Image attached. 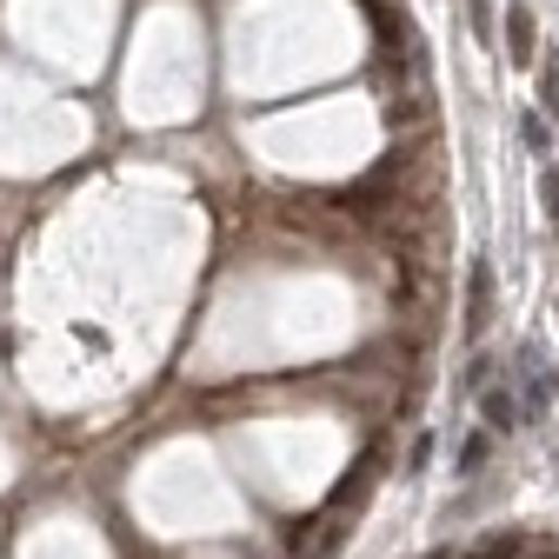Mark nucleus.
I'll return each instance as SVG.
<instances>
[{
  "label": "nucleus",
  "instance_id": "nucleus-8",
  "mask_svg": "<svg viewBox=\"0 0 559 559\" xmlns=\"http://www.w3.org/2000/svg\"><path fill=\"white\" fill-rule=\"evenodd\" d=\"M526 559H559V546H533V552H526Z\"/></svg>",
  "mask_w": 559,
  "mask_h": 559
},
{
  "label": "nucleus",
  "instance_id": "nucleus-3",
  "mask_svg": "<svg viewBox=\"0 0 559 559\" xmlns=\"http://www.w3.org/2000/svg\"><path fill=\"white\" fill-rule=\"evenodd\" d=\"M480 407H486V426H499V433H513V426L526 420V407H520V400L507 394V386H493V394H486Z\"/></svg>",
  "mask_w": 559,
  "mask_h": 559
},
{
  "label": "nucleus",
  "instance_id": "nucleus-4",
  "mask_svg": "<svg viewBox=\"0 0 559 559\" xmlns=\"http://www.w3.org/2000/svg\"><path fill=\"white\" fill-rule=\"evenodd\" d=\"M539 100H546L552 114H559V53H552V61L539 67Z\"/></svg>",
  "mask_w": 559,
  "mask_h": 559
},
{
  "label": "nucleus",
  "instance_id": "nucleus-6",
  "mask_svg": "<svg viewBox=\"0 0 559 559\" xmlns=\"http://www.w3.org/2000/svg\"><path fill=\"white\" fill-rule=\"evenodd\" d=\"M539 200H546V213H559V166H546V181H539Z\"/></svg>",
  "mask_w": 559,
  "mask_h": 559
},
{
  "label": "nucleus",
  "instance_id": "nucleus-5",
  "mask_svg": "<svg viewBox=\"0 0 559 559\" xmlns=\"http://www.w3.org/2000/svg\"><path fill=\"white\" fill-rule=\"evenodd\" d=\"M520 134H526V147H533V153H546V121H539V114H526V121H520Z\"/></svg>",
  "mask_w": 559,
  "mask_h": 559
},
{
  "label": "nucleus",
  "instance_id": "nucleus-2",
  "mask_svg": "<svg viewBox=\"0 0 559 559\" xmlns=\"http://www.w3.org/2000/svg\"><path fill=\"white\" fill-rule=\"evenodd\" d=\"M486 307H493V273H486V266H473V300H467V333H473V340H480L486 320H493Z\"/></svg>",
  "mask_w": 559,
  "mask_h": 559
},
{
  "label": "nucleus",
  "instance_id": "nucleus-1",
  "mask_svg": "<svg viewBox=\"0 0 559 559\" xmlns=\"http://www.w3.org/2000/svg\"><path fill=\"white\" fill-rule=\"evenodd\" d=\"M533 53H539V21H533L526 0H513V8H507V61L533 67Z\"/></svg>",
  "mask_w": 559,
  "mask_h": 559
},
{
  "label": "nucleus",
  "instance_id": "nucleus-7",
  "mask_svg": "<svg viewBox=\"0 0 559 559\" xmlns=\"http://www.w3.org/2000/svg\"><path fill=\"white\" fill-rule=\"evenodd\" d=\"M480 460H486V439H480V433H473V439H467V446H460V467H480Z\"/></svg>",
  "mask_w": 559,
  "mask_h": 559
}]
</instances>
